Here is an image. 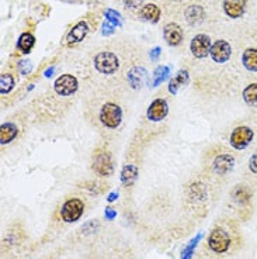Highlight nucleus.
<instances>
[{"label": "nucleus", "instance_id": "nucleus-1", "mask_svg": "<svg viewBox=\"0 0 257 259\" xmlns=\"http://www.w3.org/2000/svg\"><path fill=\"white\" fill-rule=\"evenodd\" d=\"M208 246L214 252L225 253L231 246V237H229L228 231H225L221 227L214 228L210 234V237H208Z\"/></svg>", "mask_w": 257, "mask_h": 259}, {"label": "nucleus", "instance_id": "nucleus-2", "mask_svg": "<svg viewBox=\"0 0 257 259\" xmlns=\"http://www.w3.org/2000/svg\"><path fill=\"white\" fill-rule=\"evenodd\" d=\"M94 66H96V69L100 72V73H104V75H113V73H116L117 69H118L120 62H118V58H117L116 54L104 51L96 55V58H94Z\"/></svg>", "mask_w": 257, "mask_h": 259}, {"label": "nucleus", "instance_id": "nucleus-3", "mask_svg": "<svg viewBox=\"0 0 257 259\" xmlns=\"http://www.w3.org/2000/svg\"><path fill=\"white\" fill-rule=\"evenodd\" d=\"M122 111L116 103H106L100 110V120L109 128H117L121 124Z\"/></svg>", "mask_w": 257, "mask_h": 259}, {"label": "nucleus", "instance_id": "nucleus-4", "mask_svg": "<svg viewBox=\"0 0 257 259\" xmlns=\"http://www.w3.org/2000/svg\"><path fill=\"white\" fill-rule=\"evenodd\" d=\"M93 170L97 175L100 176H110L114 172V165H113V159L107 151L100 149L97 151L94 156H93Z\"/></svg>", "mask_w": 257, "mask_h": 259}, {"label": "nucleus", "instance_id": "nucleus-5", "mask_svg": "<svg viewBox=\"0 0 257 259\" xmlns=\"http://www.w3.org/2000/svg\"><path fill=\"white\" fill-rule=\"evenodd\" d=\"M253 137H254V133L250 127L240 125V127H236L232 131L229 143L235 149H244L246 147H249V144L253 141Z\"/></svg>", "mask_w": 257, "mask_h": 259}, {"label": "nucleus", "instance_id": "nucleus-6", "mask_svg": "<svg viewBox=\"0 0 257 259\" xmlns=\"http://www.w3.org/2000/svg\"><path fill=\"white\" fill-rule=\"evenodd\" d=\"M83 201L80 199H71L62 206V210H61L62 220L66 221V223H75L80 219V215L83 214Z\"/></svg>", "mask_w": 257, "mask_h": 259}, {"label": "nucleus", "instance_id": "nucleus-7", "mask_svg": "<svg viewBox=\"0 0 257 259\" xmlns=\"http://www.w3.org/2000/svg\"><path fill=\"white\" fill-rule=\"evenodd\" d=\"M211 39L205 34H197L190 44V50L195 58H205L211 51Z\"/></svg>", "mask_w": 257, "mask_h": 259}, {"label": "nucleus", "instance_id": "nucleus-8", "mask_svg": "<svg viewBox=\"0 0 257 259\" xmlns=\"http://www.w3.org/2000/svg\"><path fill=\"white\" fill-rule=\"evenodd\" d=\"M54 89L59 96H71L77 91V79L73 75H62L55 80Z\"/></svg>", "mask_w": 257, "mask_h": 259}, {"label": "nucleus", "instance_id": "nucleus-9", "mask_svg": "<svg viewBox=\"0 0 257 259\" xmlns=\"http://www.w3.org/2000/svg\"><path fill=\"white\" fill-rule=\"evenodd\" d=\"M210 55L214 59V62H218V64H225V62H228L232 55V48L229 46V42H226L224 39L215 41L211 46Z\"/></svg>", "mask_w": 257, "mask_h": 259}, {"label": "nucleus", "instance_id": "nucleus-10", "mask_svg": "<svg viewBox=\"0 0 257 259\" xmlns=\"http://www.w3.org/2000/svg\"><path fill=\"white\" fill-rule=\"evenodd\" d=\"M167 113H169V106H167L166 100L156 99V100H153L150 103L146 114H148L149 120H152V121H161V120H163L167 116Z\"/></svg>", "mask_w": 257, "mask_h": 259}, {"label": "nucleus", "instance_id": "nucleus-11", "mask_svg": "<svg viewBox=\"0 0 257 259\" xmlns=\"http://www.w3.org/2000/svg\"><path fill=\"white\" fill-rule=\"evenodd\" d=\"M163 37H165L169 46L177 47L183 41V30H181V27L179 24L169 23L163 28Z\"/></svg>", "mask_w": 257, "mask_h": 259}, {"label": "nucleus", "instance_id": "nucleus-12", "mask_svg": "<svg viewBox=\"0 0 257 259\" xmlns=\"http://www.w3.org/2000/svg\"><path fill=\"white\" fill-rule=\"evenodd\" d=\"M224 12L231 19L242 17L246 10V0H224Z\"/></svg>", "mask_w": 257, "mask_h": 259}, {"label": "nucleus", "instance_id": "nucleus-13", "mask_svg": "<svg viewBox=\"0 0 257 259\" xmlns=\"http://www.w3.org/2000/svg\"><path fill=\"white\" fill-rule=\"evenodd\" d=\"M233 166H235V159H233V156L228 155V154L218 155L214 161V170L218 175H226L233 169Z\"/></svg>", "mask_w": 257, "mask_h": 259}, {"label": "nucleus", "instance_id": "nucleus-14", "mask_svg": "<svg viewBox=\"0 0 257 259\" xmlns=\"http://www.w3.org/2000/svg\"><path fill=\"white\" fill-rule=\"evenodd\" d=\"M148 79V71L141 66H135L128 72V82L134 89H141Z\"/></svg>", "mask_w": 257, "mask_h": 259}, {"label": "nucleus", "instance_id": "nucleus-15", "mask_svg": "<svg viewBox=\"0 0 257 259\" xmlns=\"http://www.w3.org/2000/svg\"><path fill=\"white\" fill-rule=\"evenodd\" d=\"M139 16H141L143 20H146V21L158 23L159 19H161V9L156 6V5H153V3H148V5H145V6L141 7Z\"/></svg>", "mask_w": 257, "mask_h": 259}, {"label": "nucleus", "instance_id": "nucleus-16", "mask_svg": "<svg viewBox=\"0 0 257 259\" xmlns=\"http://www.w3.org/2000/svg\"><path fill=\"white\" fill-rule=\"evenodd\" d=\"M87 32H89V26H87V23L86 21H79L76 26L73 27L69 32V35H68V41L69 42H80L82 39H84V37L87 35Z\"/></svg>", "mask_w": 257, "mask_h": 259}, {"label": "nucleus", "instance_id": "nucleus-17", "mask_svg": "<svg viewBox=\"0 0 257 259\" xmlns=\"http://www.w3.org/2000/svg\"><path fill=\"white\" fill-rule=\"evenodd\" d=\"M242 62L249 72H257V48H247L242 55Z\"/></svg>", "mask_w": 257, "mask_h": 259}, {"label": "nucleus", "instance_id": "nucleus-18", "mask_svg": "<svg viewBox=\"0 0 257 259\" xmlns=\"http://www.w3.org/2000/svg\"><path fill=\"white\" fill-rule=\"evenodd\" d=\"M188 79H190V76H188V72L179 71L177 72V75H176V76L170 80V83H169V92H170V93H173V95H176L180 88H183V86H186V84L188 83Z\"/></svg>", "mask_w": 257, "mask_h": 259}, {"label": "nucleus", "instance_id": "nucleus-19", "mask_svg": "<svg viewBox=\"0 0 257 259\" xmlns=\"http://www.w3.org/2000/svg\"><path fill=\"white\" fill-rule=\"evenodd\" d=\"M138 179V168L135 165H125L121 170V182L125 186L134 185Z\"/></svg>", "mask_w": 257, "mask_h": 259}, {"label": "nucleus", "instance_id": "nucleus-20", "mask_svg": "<svg viewBox=\"0 0 257 259\" xmlns=\"http://www.w3.org/2000/svg\"><path fill=\"white\" fill-rule=\"evenodd\" d=\"M19 130L14 125L13 123H6L2 125V131H0V143L9 144L10 141H13L16 136H17Z\"/></svg>", "mask_w": 257, "mask_h": 259}, {"label": "nucleus", "instance_id": "nucleus-21", "mask_svg": "<svg viewBox=\"0 0 257 259\" xmlns=\"http://www.w3.org/2000/svg\"><path fill=\"white\" fill-rule=\"evenodd\" d=\"M186 19L191 26L199 24L204 20V9L201 6H190L186 12Z\"/></svg>", "mask_w": 257, "mask_h": 259}, {"label": "nucleus", "instance_id": "nucleus-22", "mask_svg": "<svg viewBox=\"0 0 257 259\" xmlns=\"http://www.w3.org/2000/svg\"><path fill=\"white\" fill-rule=\"evenodd\" d=\"M34 46H35V37H34L32 34H30V32H24V34L20 35L19 41H17V48H19L23 54H28V52L31 51Z\"/></svg>", "mask_w": 257, "mask_h": 259}, {"label": "nucleus", "instance_id": "nucleus-23", "mask_svg": "<svg viewBox=\"0 0 257 259\" xmlns=\"http://www.w3.org/2000/svg\"><path fill=\"white\" fill-rule=\"evenodd\" d=\"M244 103L250 107H257V83H251L244 88L242 93Z\"/></svg>", "mask_w": 257, "mask_h": 259}, {"label": "nucleus", "instance_id": "nucleus-24", "mask_svg": "<svg viewBox=\"0 0 257 259\" xmlns=\"http://www.w3.org/2000/svg\"><path fill=\"white\" fill-rule=\"evenodd\" d=\"M233 199L240 204L249 203L251 199V192L246 186H238L233 190Z\"/></svg>", "mask_w": 257, "mask_h": 259}, {"label": "nucleus", "instance_id": "nucleus-25", "mask_svg": "<svg viewBox=\"0 0 257 259\" xmlns=\"http://www.w3.org/2000/svg\"><path fill=\"white\" fill-rule=\"evenodd\" d=\"M0 84H2L0 93H2V95H7V93L14 88L13 75H10V73H3L2 78H0Z\"/></svg>", "mask_w": 257, "mask_h": 259}, {"label": "nucleus", "instance_id": "nucleus-26", "mask_svg": "<svg viewBox=\"0 0 257 259\" xmlns=\"http://www.w3.org/2000/svg\"><path fill=\"white\" fill-rule=\"evenodd\" d=\"M169 73H170V68H169V66H159L153 73V82H152V86H159V84L169 76Z\"/></svg>", "mask_w": 257, "mask_h": 259}, {"label": "nucleus", "instance_id": "nucleus-27", "mask_svg": "<svg viewBox=\"0 0 257 259\" xmlns=\"http://www.w3.org/2000/svg\"><path fill=\"white\" fill-rule=\"evenodd\" d=\"M201 234H198L195 238H194L191 242H190V245L186 246V249L183 251V256H181V259H191V256H193V252H194V248L197 246V244H198V241L201 240Z\"/></svg>", "mask_w": 257, "mask_h": 259}, {"label": "nucleus", "instance_id": "nucleus-28", "mask_svg": "<svg viewBox=\"0 0 257 259\" xmlns=\"http://www.w3.org/2000/svg\"><path fill=\"white\" fill-rule=\"evenodd\" d=\"M106 19L110 23H113L114 26H121V16H120V13H117L116 10H111V9L106 10Z\"/></svg>", "mask_w": 257, "mask_h": 259}, {"label": "nucleus", "instance_id": "nucleus-29", "mask_svg": "<svg viewBox=\"0 0 257 259\" xmlns=\"http://www.w3.org/2000/svg\"><path fill=\"white\" fill-rule=\"evenodd\" d=\"M19 71L23 73V75H28L30 72L32 71V65L30 61H20L19 62Z\"/></svg>", "mask_w": 257, "mask_h": 259}, {"label": "nucleus", "instance_id": "nucleus-30", "mask_svg": "<svg viewBox=\"0 0 257 259\" xmlns=\"http://www.w3.org/2000/svg\"><path fill=\"white\" fill-rule=\"evenodd\" d=\"M124 5L129 9H138L142 6V0H124Z\"/></svg>", "mask_w": 257, "mask_h": 259}, {"label": "nucleus", "instance_id": "nucleus-31", "mask_svg": "<svg viewBox=\"0 0 257 259\" xmlns=\"http://www.w3.org/2000/svg\"><path fill=\"white\" fill-rule=\"evenodd\" d=\"M249 169H250L251 174L257 175V152L251 156L250 161H249Z\"/></svg>", "mask_w": 257, "mask_h": 259}, {"label": "nucleus", "instance_id": "nucleus-32", "mask_svg": "<svg viewBox=\"0 0 257 259\" xmlns=\"http://www.w3.org/2000/svg\"><path fill=\"white\" fill-rule=\"evenodd\" d=\"M114 24L113 23H110V21H106L103 24V35H110V34H113L114 32Z\"/></svg>", "mask_w": 257, "mask_h": 259}, {"label": "nucleus", "instance_id": "nucleus-33", "mask_svg": "<svg viewBox=\"0 0 257 259\" xmlns=\"http://www.w3.org/2000/svg\"><path fill=\"white\" fill-rule=\"evenodd\" d=\"M104 215L107 220H114L117 217V211L113 207H106V211H104Z\"/></svg>", "mask_w": 257, "mask_h": 259}, {"label": "nucleus", "instance_id": "nucleus-34", "mask_svg": "<svg viewBox=\"0 0 257 259\" xmlns=\"http://www.w3.org/2000/svg\"><path fill=\"white\" fill-rule=\"evenodd\" d=\"M159 55H161V48H159V47H156V48H153V50L150 51V59H153V61H156V59L159 58Z\"/></svg>", "mask_w": 257, "mask_h": 259}, {"label": "nucleus", "instance_id": "nucleus-35", "mask_svg": "<svg viewBox=\"0 0 257 259\" xmlns=\"http://www.w3.org/2000/svg\"><path fill=\"white\" fill-rule=\"evenodd\" d=\"M117 199H118V193L117 192H113V193L109 194V197H107V200L110 201V203H113V201H116Z\"/></svg>", "mask_w": 257, "mask_h": 259}, {"label": "nucleus", "instance_id": "nucleus-36", "mask_svg": "<svg viewBox=\"0 0 257 259\" xmlns=\"http://www.w3.org/2000/svg\"><path fill=\"white\" fill-rule=\"evenodd\" d=\"M66 3H72V5H75V3H80L82 0H64Z\"/></svg>", "mask_w": 257, "mask_h": 259}, {"label": "nucleus", "instance_id": "nucleus-37", "mask_svg": "<svg viewBox=\"0 0 257 259\" xmlns=\"http://www.w3.org/2000/svg\"><path fill=\"white\" fill-rule=\"evenodd\" d=\"M52 71H54V68H51V69H48V71L45 72V76H51Z\"/></svg>", "mask_w": 257, "mask_h": 259}]
</instances>
